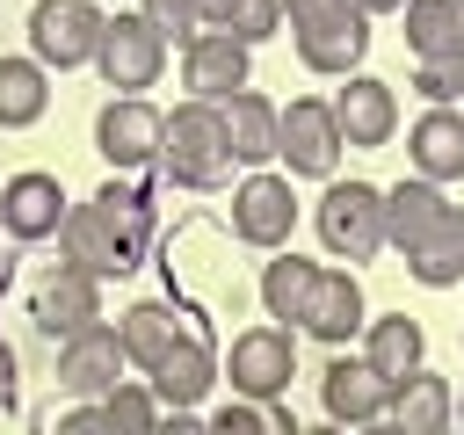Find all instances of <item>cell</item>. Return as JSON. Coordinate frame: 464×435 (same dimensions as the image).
Masks as SVG:
<instances>
[{"label":"cell","mask_w":464,"mask_h":435,"mask_svg":"<svg viewBox=\"0 0 464 435\" xmlns=\"http://www.w3.org/2000/svg\"><path fill=\"white\" fill-rule=\"evenodd\" d=\"M58 254H65V268H87V276H130L138 268V254H145V239H152V210H145V196L138 188H102L94 203H65V218H58Z\"/></svg>","instance_id":"6da1fadb"},{"label":"cell","mask_w":464,"mask_h":435,"mask_svg":"<svg viewBox=\"0 0 464 435\" xmlns=\"http://www.w3.org/2000/svg\"><path fill=\"white\" fill-rule=\"evenodd\" d=\"M160 167L181 181V188H218L232 174V145H225V116L218 102H181L167 123H160Z\"/></svg>","instance_id":"7a4b0ae2"},{"label":"cell","mask_w":464,"mask_h":435,"mask_svg":"<svg viewBox=\"0 0 464 435\" xmlns=\"http://www.w3.org/2000/svg\"><path fill=\"white\" fill-rule=\"evenodd\" d=\"M319 239H326V254H341V261H370V254L384 246V188H370V181H334V188L319 196Z\"/></svg>","instance_id":"3957f363"},{"label":"cell","mask_w":464,"mask_h":435,"mask_svg":"<svg viewBox=\"0 0 464 435\" xmlns=\"http://www.w3.org/2000/svg\"><path fill=\"white\" fill-rule=\"evenodd\" d=\"M94 65L116 94H138L160 80L167 65V36L145 22V14H102V44H94Z\"/></svg>","instance_id":"277c9868"},{"label":"cell","mask_w":464,"mask_h":435,"mask_svg":"<svg viewBox=\"0 0 464 435\" xmlns=\"http://www.w3.org/2000/svg\"><path fill=\"white\" fill-rule=\"evenodd\" d=\"M94 44H102V7L94 0H36L29 7V51L36 65H94Z\"/></svg>","instance_id":"5b68a950"},{"label":"cell","mask_w":464,"mask_h":435,"mask_svg":"<svg viewBox=\"0 0 464 435\" xmlns=\"http://www.w3.org/2000/svg\"><path fill=\"white\" fill-rule=\"evenodd\" d=\"M246 72H254V44H239L225 22H203L181 44V80L196 102H225L232 87H246Z\"/></svg>","instance_id":"8992f818"},{"label":"cell","mask_w":464,"mask_h":435,"mask_svg":"<svg viewBox=\"0 0 464 435\" xmlns=\"http://www.w3.org/2000/svg\"><path fill=\"white\" fill-rule=\"evenodd\" d=\"M276 160H290V174H334L341 160V130H334V109L326 102H290L276 109Z\"/></svg>","instance_id":"52a82bcc"},{"label":"cell","mask_w":464,"mask_h":435,"mask_svg":"<svg viewBox=\"0 0 464 435\" xmlns=\"http://www.w3.org/2000/svg\"><path fill=\"white\" fill-rule=\"evenodd\" d=\"M123 370H130V355H123L116 326H102V319L58 341V384H65L72 399H102V392H109Z\"/></svg>","instance_id":"ba28073f"},{"label":"cell","mask_w":464,"mask_h":435,"mask_svg":"<svg viewBox=\"0 0 464 435\" xmlns=\"http://www.w3.org/2000/svg\"><path fill=\"white\" fill-rule=\"evenodd\" d=\"M290 377H297V341H290L283 326H246V334L232 341V392H246V399H283Z\"/></svg>","instance_id":"9c48e42d"},{"label":"cell","mask_w":464,"mask_h":435,"mask_svg":"<svg viewBox=\"0 0 464 435\" xmlns=\"http://www.w3.org/2000/svg\"><path fill=\"white\" fill-rule=\"evenodd\" d=\"M326 109H334L341 145H384L399 130V94L384 80H370V72H341V87H334Z\"/></svg>","instance_id":"30bf717a"},{"label":"cell","mask_w":464,"mask_h":435,"mask_svg":"<svg viewBox=\"0 0 464 435\" xmlns=\"http://www.w3.org/2000/svg\"><path fill=\"white\" fill-rule=\"evenodd\" d=\"M29 319H36V334H51V341H65V334L94 326V319H102V276H87V268H65V261H58V268L36 283Z\"/></svg>","instance_id":"8fae6325"},{"label":"cell","mask_w":464,"mask_h":435,"mask_svg":"<svg viewBox=\"0 0 464 435\" xmlns=\"http://www.w3.org/2000/svg\"><path fill=\"white\" fill-rule=\"evenodd\" d=\"M290 36H297V58H304L312 72L341 80V72H355L362 51H370V14L348 0V7H334L326 22H304V29H290Z\"/></svg>","instance_id":"7c38bea8"},{"label":"cell","mask_w":464,"mask_h":435,"mask_svg":"<svg viewBox=\"0 0 464 435\" xmlns=\"http://www.w3.org/2000/svg\"><path fill=\"white\" fill-rule=\"evenodd\" d=\"M160 109L145 102V94H116L102 116H94V145H102V160L109 167H145V160H160Z\"/></svg>","instance_id":"4fadbf2b"},{"label":"cell","mask_w":464,"mask_h":435,"mask_svg":"<svg viewBox=\"0 0 464 435\" xmlns=\"http://www.w3.org/2000/svg\"><path fill=\"white\" fill-rule=\"evenodd\" d=\"M290 225H297V196L283 174H254L232 188V232L246 246H290Z\"/></svg>","instance_id":"5bb4252c"},{"label":"cell","mask_w":464,"mask_h":435,"mask_svg":"<svg viewBox=\"0 0 464 435\" xmlns=\"http://www.w3.org/2000/svg\"><path fill=\"white\" fill-rule=\"evenodd\" d=\"M362 319H370V304H362V283L348 276V268H319V283H312V297H304V334H319L326 348H348L355 334H362Z\"/></svg>","instance_id":"9a60e30c"},{"label":"cell","mask_w":464,"mask_h":435,"mask_svg":"<svg viewBox=\"0 0 464 435\" xmlns=\"http://www.w3.org/2000/svg\"><path fill=\"white\" fill-rule=\"evenodd\" d=\"M145 377H152L160 413H188V406H196V399L218 384V355H210L196 334H174V341H167V355H160Z\"/></svg>","instance_id":"2e32d148"},{"label":"cell","mask_w":464,"mask_h":435,"mask_svg":"<svg viewBox=\"0 0 464 435\" xmlns=\"http://www.w3.org/2000/svg\"><path fill=\"white\" fill-rule=\"evenodd\" d=\"M384 377L362 362V355H334L326 362V377H319V399H326V413L334 420H348V428H362V420H384Z\"/></svg>","instance_id":"e0dca14e"},{"label":"cell","mask_w":464,"mask_h":435,"mask_svg":"<svg viewBox=\"0 0 464 435\" xmlns=\"http://www.w3.org/2000/svg\"><path fill=\"white\" fill-rule=\"evenodd\" d=\"M406 152H413V174H428V181H457V174H464V109L435 102V109L406 130Z\"/></svg>","instance_id":"ac0fdd59"},{"label":"cell","mask_w":464,"mask_h":435,"mask_svg":"<svg viewBox=\"0 0 464 435\" xmlns=\"http://www.w3.org/2000/svg\"><path fill=\"white\" fill-rule=\"evenodd\" d=\"M58 218H65V188H58L51 174H14V181L0 188V225H7L14 239H51Z\"/></svg>","instance_id":"d6986e66"},{"label":"cell","mask_w":464,"mask_h":435,"mask_svg":"<svg viewBox=\"0 0 464 435\" xmlns=\"http://www.w3.org/2000/svg\"><path fill=\"white\" fill-rule=\"evenodd\" d=\"M218 116H225V145H232V160H246V167L276 160V102H268V94L232 87V94L218 102Z\"/></svg>","instance_id":"ffe728a7"},{"label":"cell","mask_w":464,"mask_h":435,"mask_svg":"<svg viewBox=\"0 0 464 435\" xmlns=\"http://www.w3.org/2000/svg\"><path fill=\"white\" fill-rule=\"evenodd\" d=\"M420 355H428V334H420V319H406V312L362 319V362H370L384 384H399L406 370H420Z\"/></svg>","instance_id":"44dd1931"},{"label":"cell","mask_w":464,"mask_h":435,"mask_svg":"<svg viewBox=\"0 0 464 435\" xmlns=\"http://www.w3.org/2000/svg\"><path fill=\"white\" fill-rule=\"evenodd\" d=\"M384 413H392L406 435H435V428H450V413H457V392H450L435 370H406V377L384 392Z\"/></svg>","instance_id":"7402d4cb"},{"label":"cell","mask_w":464,"mask_h":435,"mask_svg":"<svg viewBox=\"0 0 464 435\" xmlns=\"http://www.w3.org/2000/svg\"><path fill=\"white\" fill-rule=\"evenodd\" d=\"M450 210V196H442V181H428V174H413V181H399V188H384V246H413L420 232H435V218Z\"/></svg>","instance_id":"603a6c76"},{"label":"cell","mask_w":464,"mask_h":435,"mask_svg":"<svg viewBox=\"0 0 464 435\" xmlns=\"http://www.w3.org/2000/svg\"><path fill=\"white\" fill-rule=\"evenodd\" d=\"M406 268H413V283H428V290L464 283V210H457V203L435 218V232H420V239L406 246Z\"/></svg>","instance_id":"cb8c5ba5"},{"label":"cell","mask_w":464,"mask_h":435,"mask_svg":"<svg viewBox=\"0 0 464 435\" xmlns=\"http://www.w3.org/2000/svg\"><path fill=\"white\" fill-rule=\"evenodd\" d=\"M312 283H319V261H304V254H276L268 268H261V312L268 319H304V297H312Z\"/></svg>","instance_id":"d4e9b609"},{"label":"cell","mask_w":464,"mask_h":435,"mask_svg":"<svg viewBox=\"0 0 464 435\" xmlns=\"http://www.w3.org/2000/svg\"><path fill=\"white\" fill-rule=\"evenodd\" d=\"M51 109V80L36 58H0V130H22Z\"/></svg>","instance_id":"484cf974"},{"label":"cell","mask_w":464,"mask_h":435,"mask_svg":"<svg viewBox=\"0 0 464 435\" xmlns=\"http://www.w3.org/2000/svg\"><path fill=\"white\" fill-rule=\"evenodd\" d=\"M399 14H406V44H413V58L464 44V7H457V0H399Z\"/></svg>","instance_id":"4316f807"},{"label":"cell","mask_w":464,"mask_h":435,"mask_svg":"<svg viewBox=\"0 0 464 435\" xmlns=\"http://www.w3.org/2000/svg\"><path fill=\"white\" fill-rule=\"evenodd\" d=\"M181 326H174V312L167 304H130L123 319H116V341H123V355L138 362V370H152L160 355H167V341H174Z\"/></svg>","instance_id":"83f0119b"},{"label":"cell","mask_w":464,"mask_h":435,"mask_svg":"<svg viewBox=\"0 0 464 435\" xmlns=\"http://www.w3.org/2000/svg\"><path fill=\"white\" fill-rule=\"evenodd\" d=\"M94 406H102V428H152V420H160L152 384H123V377H116V384H109Z\"/></svg>","instance_id":"f1b7e54d"},{"label":"cell","mask_w":464,"mask_h":435,"mask_svg":"<svg viewBox=\"0 0 464 435\" xmlns=\"http://www.w3.org/2000/svg\"><path fill=\"white\" fill-rule=\"evenodd\" d=\"M413 87H420L428 102H457V94H464V44L428 51V58H420V72H413Z\"/></svg>","instance_id":"f546056e"},{"label":"cell","mask_w":464,"mask_h":435,"mask_svg":"<svg viewBox=\"0 0 464 435\" xmlns=\"http://www.w3.org/2000/svg\"><path fill=\"white\" fill-rule=\"evenodd\" d=\"M225 29H232L239 44H268V36L283 29V0H232Z\"/></svg>","instance_id":"4dcf8cb0"},{"label":"cell","mask_w":464,"mask_h":435,"mask_svg":"<svg viewBox=\"0 0 464 435\" xmlns=\"http://www.w3.org/2000/svg\"><path fill=\"white\" fill-rule=\"evenodd\" d=\"M138 14H145L167 44H188V36L203 29V7H196V0H138Z\"/></svg>","instance_id":"1f68e13d"},{"label":"cell","mask_w":464,"mask_h":435,"mask_svg":"<svg viewBox=\"0 0 464 435\" xmlns=\"http://www.w3.org/2000/svg\"><path fill=\"white\" fill-rule=\"evenodd\" d=\"M210 428H218V435H239V428H268V413H254V399L239 392L232 406H218V413H210Z\"/></svg>","instance_id":"d6a6232c"},{"label":"cell","mask_w":464,"mask_h":435,"mask_svg":"<svg viewBox=\"0 0 464 435\" xmlns=\"http://www.w3.org/2000/svg\"><path fill=\"white\" fill-rule=\"evenodd\" d=\"M334 7H348V0H283V29H304V22H326Z\"/></svg>","instance_id":"836d02e7"},{"label":"cell","mask_w":464,"mask_h":435,"mask_svg":"<svg viewBox=\"0 0 464 435\" xmlns=\"http://www.w3.org/2000/svg\"><path fill=\"white\" fill-rule=\"evenodd\" d=\"M196 7H203V22H225L232 14V0H196Z\"/></svg>","instance_id":"e575fe53"},{"label":"cell","mask_w":464,"mask_h":435,"mask_svg":"<svg viewBox=\"0 0 464 435\" xmlns=\"http://www.w3.org/2000/svg\"><path fill=\"white\" fill-rule=\"evenodd\" d=\"M362 14H399V0H355Z\"/></svg>","instance_id":"d590c367"},{"label":"cell","mask_w":464,"mask_h":435,"mask_svg":"<svg viewBox=\"0 0 464 435\" xmlns=\"http://www.w3.org/2000/svg\"><path fill=\"white\" fill-rule=\"evenodd\" d=\"M7 276H14V261H7V254H0V290H7Z\"/></svg>","instance_id":"8d00e7d4"},{"label":"cell","mask_w":464,"mask_h":435,"mask_svg":"<svg viewBox=\"0 0 464 435\" xmlns=\"http://www.w3.org/2000/svg\"><path fill=\"white\" fill-rule=\"evenodd\" d=\"M457 102H464V94H457Z\"/></svg>","instance_id":"74e56055"}]
</instances>
